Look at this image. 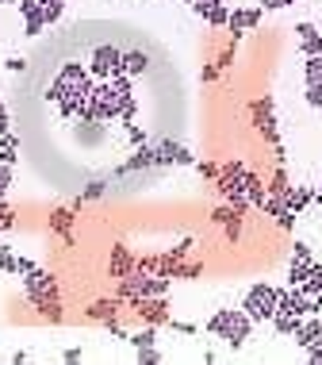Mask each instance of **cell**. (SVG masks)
Returning <instances> with one entry per match:
<instances>
[{
  "label": "cell",
  "mask_w": 322,
  "mask_h": 365,
  "mask_svg": "<svg viewBox=\"0 0 322 365\" xmlns=\"http://www.w3.org/2000/svg\"><path fill=\"white\" fill-rule=\"evenodd\" d=\"M62 16H65V0H46V4H43V23L46 27H54Z\"/></svg>",
  "instance_id": "4316f807"
},
{
  "label": "cell",
  "mask_w": 322,
  "mask_h": 365,
  "mask_svg": "<svg viewBox=\"0 0 322 365\" xmlns=\"http://www.w3.org/2000/svg\"><path fill=\"white\" fill-rule=\"evenodd\" d=\"M261 12H280V8H288V0H257Z\"/></svg>",
  "instance_id": "bcb514c9"
},
{
  "label": "cell",
  "mask_w": 322,
  "mask_h": 365,
  "mask_svg": "<svg viewBox=\"0 0 322 365\" xmlns=\"http://www.w3.org/2000/svg\"><path fill=\"white\" fill-rule=\"evenodd\" d=\"M307 269H311V261H307V266H303V261H292V266H288V285L299 288L303 280H307Z\"/></svg>",
  "instance_id": "f546056e"
},
{
  "label": "cell",
  "mask_w": 322,
  "mask_h": 365,
  "mask_svg": "<svg viewBox=\"0 0 322 365\" xmlns=\"http://www.w3.org/2000/svg\"><path fill=\"white\" fill-rule=\"evenodd\" d=\"M123 127H127V143H131V146H146V143H150V135H146L142 127H135V124H123Z\"/></svg>",
  "instance_id": "836d02e7"
},
{
  "label": "cell",
  "mask_w": 322,
  "mask_h": 365,
  "mask_svg": "<svg viewBox=\"0 0 322 365\" xmlns=\"http://www.w3.org/2000/svg\"><path fill=\"white\" fill-rule=\"evenodd\" d=\"M12 227H16V212L0 200V235H4V231H12Z\"/></svg>",
  "instance_id": "e575fe53"
},
{
  "label": "cell",
  "mask_w": 322,
  "mask_h": 365,
  "mask_svg": "<svg viewBox=\"0 0 322 365\" xmlns=\"http://www.w3.org/2000/svg\"><path fill=\"white\" fill-rule=\"evenodd\" d=\"M104 331H108V334H116V339H123V342L131 339V331H127V327H123L119 320H108V323H104Z\"/></svg>",
  "instance_id": "ee69618b"
},
{
  "label": "cell",
  "mask_w": 322,
  "mask_h": 365,
  "mask_svg": "<svg viewBox=\"0 0 322 365\" xmlns=\"http://www.w3.org/2000/svg\"><path fill=\"white\" fill-rule=\"evenodd\" d=\"M177 4H192V0H177Z\"/></svg>",
  "instance_id": "6f0895ef"
},
{
  "label": "cell",
  "mask_w": 322,
  "mask_h": 365,
  "mask_svg": "<svg viewBox=\"0 0 322 365\" xmlns=\"http://www.w3.org/2000/svg\"><path fill=\"white\" fill-rule=\"evenodd\" d=\"M89 73H92L96 81H108V77H116V73H123V50H119V46H111V43L92 46V54H89Z\"/></svg>",
  "instance_id": "277c9868"
},
{
  "label": "cell",
  "mask_w": 322,
  "mask_h": 365,
  "mask_svg": "<svg viewBox=\"0 0 322 365\" xmlns=\"http://www.w3.org/2000/svg\"><path fill=\"white\" fill-rule=\"evenodd\" d=\"M261 8L253 4V8H231V20H226V31H231V43H242V35L245 31H253V27L261 23Z\"/></svg>",
  "instance_id": "52a82bcc"
},
{
  "label": "cell",
  "mask_w": 322,
  "mask_h": 365,
  "mask_svg": "<svg viewBox=\"0 0 322 365\" xmlns=\"http://www.w3.org/2000/svg\"><path fill=\"white\" fill-rule=\"evenodd\" d=\"M219 73H223L219 62H207L204 70H200V81H204V85H211V81H219Z\"/></svg>",
  "instance_id": "b9f144b4"
},
{
  "label": "cell",
  "mask_w": 322,
  "mask_h": 365,
  "mask_svg": "<svg viewBox=\"0 0 322 365\" xmlns=\"http://www.w3.org/2000/svg\"><path fill=\"white\" fill-rule=\"evenodd\" d=\"M0 162L4 165H16L20 162V138L8 131V135H0Z\"/></svg>",
  "instance_id": "44dd1931"
},
{
  "label": "cell",
  "mask_w": 322,
  "mask_h": 365,
  "mask_svg": "<svg viewBox=\"0 0 322 365\" xmlns=\"http://www.w3.org/2000/svg\"><path fill=\"white\" fill-rule=\"evenodd\" d=\"M138 170H157V146L146 143V146H135V154L127 162H119L111 177H127V173H138Z\"/></svg>",
  "instance_id": "8992f818"
},
{
  "label": "cell",
  "mask_w": 322,
  "mask_h": 365,
  "mask_svg": "<svg viewBox=\"0 0 322 365\" xmlns=\"http://www.w3.org/2000/svg\"><path fill=\"white\" fill-rule=\"evenodd\" d=\"M46 223H50V231H54V235H62V239L73 246V223H77V212H73V208H54Z\"/></svg>",
  "instance_id": "9a60e30c"
},
{
  "label": "cell",
  "mask_w": 322,
  "mask_h": 365,
  "mask_svg": "<svg viewBox=\"0 0 322 365\" xmlns=\"http://www.w3.org/2000/svg\"><path fill=\"white\" fill-rule=\"evenodd\" d=\"M135 116H138V100L131 97L127 104H123V111H119V124H135Z\"/></svg>",
  "instance_id": "ab89813d"
},
{
  "label": "cell",
  "mask_w": 322,
  "mask_h": 365,
  "mask_svg": "<svg viewBox=\"0 0 322 365\" xmlns=\"http://www.w3.org/2000/svg\"><path fill=\"white\" fill-rule=\"evenodd\" d=\"M35 269V261L31 258H23V254H16V277H27Z\"/></svg>",
  "instance_id": "f6af8a7d"
},
{
  "label": "cell",
  "mask_w": 322,
  "mask_h": 365,
  "mask_svg": "<svg viewBox=\"0 0 322 365\" xmlns=\"http://www.w3.org/2000/svg\"><path fill=\"white\" fill-rule=\"evenodd\" d=\"M35 312H39L46 323H62V320H65V312H62V300H43L39 307H35Z\"/></svg>",
  "instance_id": "484cf974"
},
{
  "label": "cell",
  "mask_w": 322,
  "mask_h": 365,
  "mask_svg": "<svg viewBox=\"0 0 322 365\" xmlns=\"http://www.w3.org/2000/svg\"><path fill=\"white\" fill-rule=\"evenodd\" d=\"M311 204H315V189H311V185H292L288 196H284V208H292L296 215H303Z\"/></svg>",
  "instance_id": "2e32d148"
},
{
  "label": "cell",
  "mask_w": 322,
  "mask_h": 365,
  "mask_svg": "<svg viewBox=\"0 0 322 365\" xmlns=\"http://www.w3.org/2000/svg\"><path fill=\"white\" fill-rule=\"evenodd\" d=\"M131 312H135L142 323H150V327H169V320H173L165 296H138V300L131 304Z\"/></svg>",
  "instance_id": "5b68a950"
},
{
  "label": "cell",
  "mask_w": 322,
  "mask_h": 365,
  "mask_svg": "<svg viewBox=\"0 0 322 365\" xmlns=\"http://www.w3.org/2000/svg\"><path fill=\"white\" fill-rule=\"evenodd\" d=\"M296 219H299L296 212H292V208H284V212L277 215V227H280V231H296Z\"/></svg>",
  "instance_id": "8d00e7d4"
},
{
  "label": "cell",
  "mask_w": 322,
  "mask_h": 365,
  "mask_svg": "<svg viewBox=\"0 0 322 365\" xmlns=\"http://www.w3.org/2000/svg\"><path fill=\"white\" fill-rule=\"evenodd\" d=\"M23 296H27V304H31V307H39L43 300H62V296H58V277H54L50 269L35 266L31 273L23 277Z\"/></svg>",
  "instance_id": "7a4b0ae2"
},
{
  "label": "cell",
  "mask_w": 322,
  "mask_h": 365,
  "mask_svg": "<svg viewBox=\"0 0 322 365\" xmlns=\"http://www.w3.org/2000/svg\"><path fill=\"white\" fill-rule=\"evenodd\" d=\"M169 327H173L177 334H196V323H184V320H169Z\"/></svg>",
  "instance_id": "7dc6e473"
},
{
  "label": "cell",
  "mask_w": 322,
  "mask_h": 365,
  "mask_svg": "<svg viewBox=\"0 0 322 365\" xmlns=\"http://www.w3.org/2000/svg\"><path fill=\"white\" fill-rule=\"evenodd\" d=\"M127 273H135V254L127 246H111V258H108V277L111 280H123Z\"/></svg>",
  "instance_id": "4fadbf2b"
},
{
  "label": "cell",
  "mask_w": 322,
  "mask_h": 365,
  "mask_svg": "<svg viewBox=\"0 0 322 365\" xmlns=\"http://www.w3.org/2000/svg\"><path fill=\"white\" fill-rule=\"evenodd\" d=\"M43 4H46V0H20L16 8H20V16L27 20V16H39V12H43Z\"/></svg>",
  "instance_id": "d590c367"
},
{
  "label": "cell",
  "mask_w": 322,
  "mask_h": 365,
  "mask_svg": "<svg viewBox=\"0 0 322 365\" xmlns=\"http://www.w3.org/2000/svg\"><path fill=\"white\" fill-rule=\"evenodd\" d=\"M226 242H231V246H238V242H242V219H234V223H226Z\"/></svg>",
  "instance_id": "7bdbcfd3"
},
{
  "label": "cell",
  "mask_w": 322,
  "mask_h": 365,
  "mask_svg": "<svg viewBox=\"0 0 322 365\" xmlns=\"http://www.w3.org/2000/svg\"><path fill=\"white\" fill-rule=\"evenodd\" d=\"M296 35H299L303 58H315V54H322V31H318L315 23H296Z\"/></svg>",
  "instance_id": "5bb4252c"
},
{
  "label": "cell",
  "mask_w": 322,
  "mask_h": 365,
  "mask_svg": "<svg viewBox=\"0 0 322 365\" xmlns=\"http://www.w3.org/2000/svg\"><path fill=\"white\" fill-rule=\"evenodd\" d=\"M277 293H280V285H269V280L250 285L242 296V312L253 323H272V315H277Z\"/></svg>",
  "instance_id": "6da1fadb"
},
{
  "label": "cell",
  "mask_w": 322,
  "mask_h": 365,
  "mask_svg": "<svg viewBox=\"0 0 322 365\" xmlns=\"http://www.w3.org/2000/svg\"><path fill=\"white\" fill-rule=\"evenodd\" d=\"M250 331H253V320H250V315H245L242 307H238V312H234V320H231V327H226V334H223V342L231 346L234 354H238L242 346L250 342Z\"/></svg>",
  "instance_id": "9c48e42d"
},
{
  "label": "cell",
  "mask_w": 322,
  "mask_h": 365,
  "mask_svg": "<svg viewBox=\"0 0 322 365\" xmlns=\"http://www.w3.org/2000/svg\"><path fill=\"white\" fill-rule=\"evenodd\" d=\"M292 261H303V266H307V261H315V254H311L307 242H296V246H292Z\"/></svg>",
  "instance_id": "f35d334b"
},
{
  "label": "cell",
  "mask_w": 322,
  "mask_h": 365,
  "mask_svg": "<svg viewBox=\"0 0 322 365\" xmlns=\"http://www.w3.org/2000/svg\"><path fill=\"white\" fill-rule=\"evenodd\" d=\"M265 189H269V196H288V189H292V181H288V170H284V165H277V170H272V177L269 181H265Z\"/></svg>",
  "instance_id": "ffe728a7"
},
{
  "label": "cell",
  "mask_w": 322,
  "mask_h": 365,
  "mask_svg": "<svg viewBox=\"0 0 322 365\" xmlns=\"http://www.w3.org/2000/svg\"><path fill=\"white\" fill-rule=\"evenodd\" d=\"M131 346H135V350H150V346H154L157 342V327H150V323H142V331H135V334H131V339H127Z\"/></svg>",
  "instance_id": "d4e9b609"
},
{
  "label": "cell",
  "mask_w": 322,
  "mask_h": 365,
  "mask_svg": "<svg viewBox=\"0 0 322 365\" xmlns=\"http://www.w3.org/2000/svg\"><path fill=\"white\" fill-rule=\"evenodd\" d=\"M131 81H135V77H127V73H116V77H108V85L116 89L123 100H127V97H135V92H131Z\"/></svg>",
  "instance_id": "4dcf8cb0"
},
{
  "label": "cell",
  "mask_w": 322,
  "mask_h": 365,
  "mask_svg": "<svg viewBox=\"0 0 322 365\" xmlns=\"http://www.w3.org/2000/svg\"><path fill=\"white\" fill-rule=\"evenodd\" d=\"M4 70H8V73H23V70H27V62H23V58H8V62H4Z\"/></svg>",
  "instance_id": "816d5d0a"
},
{
  "label": "cell",
  "mask_w": 322,
  "mask_h": 365,
  "mask_svg": "<svg viewBox=\"0 0 322 365\" xmlns=\"http://www.w3.org/2000/svg\"><path fill=\"white\" fill-rule=\"evenodd\" d=\"M234 312H238V307H219V312H215L211 320H207L204 331H207V334H215V339H223L226 327H231V320H234Z\"/></svg>",
  "instance_id": "d6986e66"
},
{
  "label": "cell",
  "mask_w": 322,
  "mask_h": 365,
  "mask_svg": "<svg viewBox=\"0 0 322 365\" xmlns=\"http://www.w3.org/2000/svg\"><path fill=\"white\" fill-rule=\"evenodd\" d=\"M4 196H8V189H4V185H0V200H4Z\"/></svg>",
  "instance_id": "db71d44e"
},
{
  "label": "cell",
  "mask_w": 322,
  "mask_h": 365,
  "mask_svg": "<svg viewBox=\"0 0 322 365\" xmlns=\"http://www.w3.org/2000/svg\"><path fill=\"white\" fill-rule=\"evenodd\" d=\"M315 204H318V208H322V181L315 185Z\"/></svg>",
  "instance_id": "f5cc1de1"
},
{
  "label": "cell",
  "mask_w": 322,
  "mask_h": 365,
  "mask_svg": "<svg viewBox=\"0 0 322 365\" xmlns=\"http://www.w3.org/2000/svg\"><path fill=\"white\" fill-rule=\"evenodd\" d=\"M123 73H127V77L150 73V54L146 50H123Z\"/></svg>",
  "instance_id": "ac0fdd59"
},
{
  "label": "cell",
  "mask_w": 322,
  "mask_h": 365,
  "mask_svg": "<svg viewBox=\"0 0 322 365\" xmlns=\"http://www.w3.org/2000/svg\"><path fill=\"white\" fill-rule=\"evenodd\" d=\"M234 219H245V212H238L234 204H219V208H211V223H215V227H226V223H234Z\"/></svg>",
  "instance_id": "cb8c5ba5"
},
{
  "label": "cell",
  "mask_w": 322,
  "mask_h": 365,
  "mask_svg": "<svg viewBox=\"0 0 322 365\" xmlns=\"http://www.w3.org/2000/svg\"><path fill=\"white\" fill-rule=\"evenodd\" d=\"M192 12L200 16L207 27H226L231 20V4H223V0H215V4H204V0H192Z\"/></svg>",
  "instance_id": "8fae6325"
},
{
  "label": "cell",
  "mask_w": 322,
  "mask_h": 365,
  "mask_svg": "<svg viewBox=\"0 0 322 365\" xmlns=\"http://www.w3.org/2000/svg\"><path fill=\"white\" fill-rule=\"evenodd\" d=\"M43 12L39 16H27V20H23V35H27V39H39V35H43Z\"/></svg>",
  "instance_id": "1f68e13d"
},
{
  "label": "cell",
  "mask_w": 322,
  "mask_h": 365,
  "mask_svg": "<svg viewBox=\"0 0 322 365\" xmlns=\"http://www.w3.org/2000/svg\"><path fill=\"white\" fill-rule=\"evenodd\" d=\"M292 4H303V0H288V8H292Z\"/></svg>",
  "instance_id": "9f6ffc18"
},
{
  "label": "cell",
  "mask_w": 322,
  "mask_h": 365,
  "mask_svg": "<svg viewBox=\"0 0 322 365\" xmlns=\"http://www.w3.org/2000/svg\"><path fill=\"white\" fill-rule=\"evenodd\" d=\"M250 116H253V127H257V135L265 138V143H269V146H280V131H277V100H272V97L250 100Z\"/></svg>",
  "instance_id": "3957f363"
},
{
  "label": "cell",
  "mask_w": 322,
  "mask_h": 365,
  "mask_svg": "<svg viewBox=\"0 0 322 365\" xmlns=\"http://www.w3.org/2000/svg\"><path fill=\"white\" fill-rule=\"evenodd\" d=\"M154 146H157V170H165V165H196L192 151L181 143H173V138H161Z\"/></svg>",
  "instance_id": "ba28073f"
},
{
  "label": "cell",
  "mask_w": 322,
  "mask_h": 365,
  "mask_svg": "<svg viewBox=\"0 0 322 365\" xmlns=\"http://www.w3.org/2000/svg\"><path fill=\"white\" fill-rule=\"evenodd\" d=\"M104 192H108V181H100V177H96V181H89V185H84V189H81V196H77V200L70 204V208L77 212L81 204H89V200H100Z\"/></svg>",
  "instance_id": "7402d4cb"
},
{
  "label": "cell",
  "mask_w": 322,
  "mask_h": 365,
  "mask_svg": "<svg viewBox=\"0 0 322 365\" xmlns=\"http://www.w3.org/2000/svg\"><path fill=\"white\" fill-rule=\"evenodd\" d=\"M265 196H269V189H265V177L253 173V170H245V200H250V208L261 212Z\"/></svg>",
  "instance_id": "e0dca14e"
},
{
  "label": "cell",
  "mask_w": 322,
  "mask_h": 365,
  "mask_svg": "<svg viewBox=\"0 0 322 365\" xmlns=\"http://www.w3.org/2000/svg\"><path fill=\"white\" fill-rule=\"evenodd\" d=\"M119 312H123V304L116 300V296H108V300H92L89 307H84V320L104 327L108 320H119Z\"/></svg>",
  "instance_id": "7c38bea8"
},
{
  "label": "cell",
  "mask_w": 322,
  "mask_h": 365,
  "mask_svg": "<svg viewBox=\"0 0 322 365\" xmlns=\"http://www.w3.org/2000/svg\"><path fill=\"white\" fill-rule=\"evenodd\" d=\"M81 358H84L81 346H70V350H62V361H81Z\"/></svg>",
  "instance_id": "f907efd6"
},
{
  "label": "cell",
  "mask_w": 322,
  "mask_h": 365,
  "mask_svg": "<svg viewBox=\"0 0 322 365\" xmlns=\"http://www.w3.org/2000/svg\"><path fill=\"white\" fill-rule=\"evenodd\" d=\"M0 4H20V0H0Z\"/></svg>",
  "instance_id": "11a10c76"
},
{
  "label": "cell",
  "mask_w": 322,
  "mask_h": 365,
  "mask_svg": "<svg viewBox=\"0 0 322 365\" xmlns=\"http://www.w3.org/2000/svg\"><path fill=\"white\" fill-rule=\"evenodd\" d=\"M12 170H16V165H4V162H0V185H4V189H12Z\"/></svg>",
  "instance_id": "681fc988"
},
{
  "label": "cell",
  "mask_w": 322,
  "mask_h": 365,
  "mask_svg": "<svg viewBox=\"0 0 322 365\" xmlns=\"http://www.w3.org/2000/svg\"><path fill=\"white\" fill-rule=\"evenodd\" d=\"M307 104L322 108V81H311V85H307Z\"/></svg>",
  "instance_id": "60d3db41"
},
{
  "label": "cell",
  "mask_w": 322,
  "mask_h": 365,
  "mask_svg": "<svg viewBox=\"0 0 322 365\" xmlns=\"http://www.w3.org/2000/svg\"><path fill=\"white\" fill-rule=\"evenodd\" d=\"M0 273H12L16 277V250L8 242H0Z\"/></svg>",
  "instance_id": "f1b7e54d"
},
{
  "label": "cell",
  "mask_w": 322,
  "mask_h": 365,
  "mask_svg": "<svg viewBox=\"0 0 322 365\" xmlns=\"http://www.w3.org/2000/svg\"><path fill=\"white\" fill-rule=\"evenodd\" d=\"M8 131H12V116H8L4 100H0V135H8Z\"/></svg>",
  "instance_id": "c3c4849f"
},
{
  "label": "cell",
  "mask_w": 322,
  "mask_h": 365,
  "mask_svg": "<svg viewBox=\"0 0 322 365\" xmlns=\"http://www.w3.org/2000/svg\"><path fill=\"white\" fill-rule=\"evenodd\" d=\"M299 327V315L296 312H277L272 315V331L277 334H284V339H292V331Z\"/></svg>",
  "instance_id": "603a6c76"
},
{
  "label": "cell",
  "mask_w": 322,
  "mask_h": 365,
  "mask_svg": "<svg viewBox=\"0 0 322 365\" xmlns=\"http://www.w3.org/2000/svg\"><path fill=\"white\" fill-rule=\"evenodd\" d=\"M135 361L138 365H161V350H157V346H150V350H135Z\"/></svg>",
  "instance_id": "d6a6232c"
},
{
  "label": "cell",
  "mask_w": 322,
  "mask_h": 365,
  "mask_svg": "<svg viewBox=\"0 0 322 365\" xmlns=\"http://www.w3.org/2000/svg\"><path fill=\"white\" fill-rule=\"evenodd\" d=\"M303 81H322V54H315V58H307L303 62Z\"/></svg>",
  "instance_id": "83f0119b"
},
{
  "label": "cell",
  "mask_w": 322,
  "mask_h": 365,
  "mask_svg": "<svg viewBox=\"0 0 322 365\" xmlns=\"http://www.w3.org/2000/svg\"><path fill=\"white\" fill-rule=\"evenodd\" d=\"M196 173H200L204 181H215V177H219V162H196Z\"/></svg>",
  "instance_id": "74e56055"
},
{
  "label": "cell",
  "mask_w": 322,
  "mask_h": 365,
  "mask_svg": "<svg viewBox=\"0 0 322 365\" xmlns=\"http://www.w3.org/2000/svg\"><path fill=\"white\" fill-rule=\"evenodd\" d=\"M292 339H296L299 350H311V346H322V315H307V320H299V327L292 331Z\"/></svg>",
  "instance_id": "30bf717a"
}]
</instances>
